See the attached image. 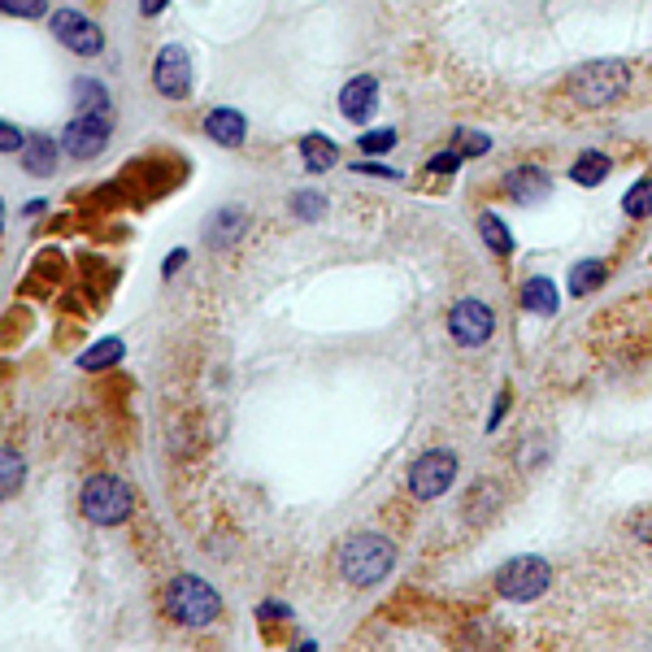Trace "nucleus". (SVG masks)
<instances>
[{
    "instance_id": "obj_32",
    "label": "nucleus",
    "mask_w": 652,
    "mask_h": 652,
    "mask_svg": "<svg viewBox=\"0 0 652 652\" xmlns=\"http://www.w3.org/2000/svg\"><path fill=\"white\" fill-rule=\"evenodd\" d=\"M183 261H188V248H174V253L165 257V266H161V275H165V279H170V275H179V266H183Z\"/></svg>"
},
{
    "instance_id": "obj_18",
    "label": "nucleus",
    "mask_w": 652,
    "mask_h": 652,
    "mask_svg": "<svg viewBox=\"0 0 652 652\" xmlns=\"http://www.w3.org/2000/svg\"><path fill=\"white\" fill-rule=\"evenodd\" d=\"M517 300H522V309L526 313H557V288H553V279L548 275H535V279H526L522 291H517Z\"/></svg>"
},
{
    "instance_id": "obj_7",
    "label": "nucleus",
    "mask_w": 652,
    "mask_h": 652,
    "mask_svg": "<svg viewBox=\"0 0 652 652\" xmlns=\"http://www.w3.org/2000/svg\"><path fill=\"white\" fill-rule=\"evenodd\" d=\"M114 140V114H74L62 131V152L74 161L100 157Z\"/></svg>"
},
{
    "instance_id": "obj_14",
    "label": "nucleus",
    "mask_w": 652,
    "mask_h": 652,
    "mask_svg": "<svg viewBox=\"0 0 652 652\" xmlns=\"http://www.w3.org/2000/svg\"><path fill=\"white\" fill-rule=\"evenodd\" d=\"M57 161H62V140H53V136H26V145H22V170L26 174H35V179H53L57 174Z\"/></svg>"
},
{
    "instance_id": "obj_22",
    "label": "nucleus",
    "mask_w": 652,
    "mask_h": 652,
    "mask_svg": "<svg viewBox=\"0 0 652 652\" xmlns=\"http://www.w3.org/2000/svg\"><path fill=\"white\" fill-rule=\"evenodd\" d=\"M479 235H483V244H488L496 257H509V253H513V231H509L496 214H479Z\"/></svg>"
},
{
    "instance_id": "obj_35",
    "label": "nucleus",
    "mask_w": 652,
    "mask_h": 652,
    "mask_svg": "<svg viewBox=\"0 0 652 652\" xmlns=\"http://www.w3.org/2000/svg\"><path fill=\"white\" fill-rule=\"evenodd\" d=\"M357 170H362V174H383V179H396V170H387V165H370V161H362Z\"/></svg>"
},
{
    "instance_id": "obj_26",
    "label": "nucleus",
    "mask_w": 652,
    "mask_h": 652,
    "mask_svg": "<svg viewBox=\"0 0 652 652\" xmlns=\"http://www.w3.org/2000/svg\"><path fill=\"white\" fill-rule=\"evenodd\" d=\"M457 152H461V157H483V152H488V148H492V140H488V136H483V131H470V127H457Z\"/></svg>"
},
{
    "instance_id": "obj_23",
    "label": "nucleus",
    "mask_w": 652,
    "mask_h": 652,
    "mask_svg": "<svg viewBox=\"0 0 652 652\" xmlns=\"http://www.w3.org/2000/svg\"><path fill=\"white\" fill-rule=\"evenodd\" d=\"M605 279H609V266L605 261H579L570 270V296H587V291L600 288Z\"/></svg>"
},
{
    "instance_id": "obj_17",
    "label": "nucleus",
    "mask_w": 652,
    "mask_h": 652,
    "mask_svg": "<svg viewBox=\"0 0 652 652\" xmlns=\"http://www.w3.org/2000/svg\"><path fill=\"white\" fill-rule=\"evenodd\" d=\"M300 161H304V170L327 174V170L340 161V145H335V140H327V136H318V131H309V136L300 140Z\"/></svg>"
},
{
    "instance_id": "obj_11",
    "label": "nucleus",
    "mask_w": 652,
    "mask_h": 652,
    "mask_svg": "<svg viewBox=\"0 0 652 652\" xmlns=\"http://www.w3.org/2000/svg\"><path fill=\"white\" fill-rule=\"evenodd\" d=\"M374 105H378V78L374 74H357V78H349L340 87V114L349 122H370Z\"/></svg>"
},
{
    "instance_id": "obj_1",
    "label": "nucleus",
    "mask_w": 652,
    "mask_h": 652,
    "mask_svg": "<svg viewBox=\"0 0 652 652\" xmlns=\"http://www.w3.org/2000/svg\"><path fill=\"white\" fill-rule=\"evenodd\" d=\"M396 566V544L387 535H374V531H362L353 535L344 548H340V575L353 582V587H374L392 575Z\"/></svg>"
},
{
    "instance_id": "obj_15",
    "label": "nucleus",
    "mask_w": 652,
    "mask_h": 652,
    "mask_svg": "<svg viewBox=\"0 0 652 652\" xmlns=\"http://www.w3.org/2000/svg\"><path fill=\"white\" fill-rule=\"evenodd\" d=\"M71 105H74V114H114L109 87H105L100 78H74Z\"/></svg>"
},
{
    "instance_id": "obj_6",
    "label": "nucleus",
    "mask_w": 652,
    "mask_h": 652,
    "mask_svg": "<svg viewBox=\"0 0 652 652\" xmlns=\"http://www.w3.org/2000/svg\"><path fill=\"white\" fill-rule=\"evenodd\" d=\"M457 483V452L452 448H431L409 466V496L414 501H439Z\"/></svg>"
},
{
    "instance_id": "obj_34",
    "label": "nucleus",
    "mask_w": 652,
    "mask_h": 652,
    "mask_svg": "<svg viewBox=\"0 0 652 652\" xmlns=\"http://www.w3.org/2000/svg\"><path fill=\"white\" fill-rule=\"evenodd\" d=\"M165 4H170V0H140V13H145V18H157V13H165Z\"/></svg>"
},
{
    "instance_id": "obj_19",
    "label": "nucleus",
    "mask_w": 652,
    "mask_h": 652,
    "mask_svg": "<svg viewBox=\"0 0 652 652\" xmlns=\"http://www.w3.org/2000/svg\"><path fill=\"white\" fill-rule=\"evenodd\" d=\"M22 483H26V457H22L18 448L0 443V505H4L9 496H18Z\"/></svg>"
},
{
    "instance_id": "obj_4",
    "label": "nucleus",
    "mask_w": 652,
    "mask_h": 652,
    "mask_svg": "<svg viewBox=\"0 0 652 652\" xmlns=\"http://www.w3.org/2000/svg\"><path fill=\"white\" fill-rule=\"evenodd\" d=\"M627 83H631V74L618 57H600V62H587L582 71L570 74V96L582 109H605L627 92Z\"/></svg>"
},
{
    "instance_id": "obj_20",
    "label": "nucleus",
    "mask_w": 652,
    "mask_h": 652,
    "mask_svg": "<svg viewBox=\"0 0 652 652\" xmlns=\"http://www.w3.org/2000/svg\"><path fill=\"white\" fill-rule=\"evenodd\" d=\"M609 157L605 152H596V148H587V152H579L575 157V165H570V179L575 183H582V188H600L605 179H609Z\"/></svg>"
},
{
    "instance_id": "obj_36",
    "label": "nucleus",
    "mask_w": 652,
    "mask_h": 652,
    "mask_svg": "<svg viewBox=\"0 0 652 652\" xmlns=\"http://www.w3.org/2000/svg\"><path fill=\"white\" fill-rule=\"evenodd\" d=\"M44 210H49L44 201H31V205H26V217H40V214H44Z\"/></svg>"
},
{
    "instance_id": "obj_25",
    "label": "nucleus",
    "mask_w": 652,
    "mask_h": 652,
    "mask_svg": "<svg viewBox=\"0 0 652 652\" xmlns=\"http://www.w3.org/2000/svg\"><path fill=\"white\" fill-rule=\"evenodd\" d=\"M291 214L304 217V222H318L327 214V196L322 192H291Z\"/></svg>"
},
{
    "instance_id": "obj_8",
    "label": "nucleus",
    "mask_w": 652,
    "mask_h": 652,
    "mask_svg": "<svg viewBox=\"0 0 652 652\" xmlns=\"http://www.w3.org/2000/svg\"><path fill=\"white\" fill-rule=\"evenodd\" d=\"M152 87L165 100H188L192 96V57L183 44H165L152 57Z\"/></svg>"
},
{
    "instance_id": "obj_24",
    "label": "nucleus",
    "mask_w": 652,
    "mask_h": 652,
    "mask_svg": "<svg viewBox=\"0 0 652 652\" xmlns=\"http://www.w3.org/2000/svg\"><path fill=\"white\" fill-rule=\"evenodd\" d=\"M622 214L635 217V222H640V217H652V179H640V183L622 196Z\"/></svg>"
},
{
    "instance_id": "obj_37",
    "label": "nucleus",
    "mask_w": 652,
    "mask_h": 652,
    "mask_svg": "<svg viewBox=\"0 0 652 652\" xmlns=\"http://www.w3.org/2000/svg\"><path fill=\"white\" fill-rule=\"evenodd\" d=\"M0 231H4V201H0Z\"/></svg>"
},
{
    "instance_id": "obj_5",
    "label": "nucleus",
    "mask_w": 652,
    "mask_h": 652,
    "mask_svg": "<svg viewBox=\"0 0 652 652\" xmlns=\"http://www.w3.org/2000/svg\"><path fill=\"white\" fill-rule=\"evenodd\" d=\"M553 582V566L544 557H513L496 570V591L513 600V605H526V600H539Z\"/></svg>"
},
{
    "instance_id": "obj_28",
    "label": "nucleus",
    "mask_w": 652,
    "mask_h": 652,
    "mask_svg": "<svg viewBox=\"0 0 652 652\" xmlns=\"http://www.w3.org/2000/svg\"><path fill=\"white\" fill-rule=\"evenodd\" d=\"M357 145H362V152H370V157H383V152L396 148V131H365Z\"/></svg>"
},
{
    "instance_id": "obj_29",
    "label": "nucleus",
    "mask_w": 652,
    "mask_h": 652,
    "mask_svg": "<svg viewBox=\"0 0 652 652\" xmlns=\"http://www.w3.org/2000/svg\"><path fill=\"white\" fill-rule=\"evenodd\" d=\"M461 161H466V157H461L457 148H443V152H435L431 161H427V170H431V174H457Z\"/></svg>"
},
{
    "instance_id": "obj_31",
    "label": "nucleus",
    "mask_w": 652,
    "mask_h": 652,
    "mask_svg": "<svg viewBox=\"0 0 652 652\" xmlns=\"http://www.w3.org/2000/svg\"><path fill=\"white\" fill-rule=\"evenodd\" d=\"M257 613H261V618H266V622H270V618H275V622H284V618H288L291 609H288V605H284V600H266V605H261V609H257Z\"/></svg>"
},
{
    "instance_id": "obj_2",
    "label": "nucleus",
    "mask_w": 652,
    "mask_h": 652,
    "mask_svg": "<svg viewBox=\"0 0 652 652\" xmlns=\"http://www.w3.org/2000/svg\"><path fill=\"white\" fill-rule=\"evenodd\" d=\"M78 509L96 526H118L136 513V488L122 474H92L78 492Z\"/></svg>"
},
{
    "instance_id": "obj_10",
    "label": "nucleus",
    "mask_w": 652,
    "mask_h": 652,
    "mask_svg": "<svg viewBox=\"0 0 652 652\" xmlns=\"http://www.w3.org/2000/svg\"><path fill=\"white\" fill-rule=\"evenodd\" d=\"M448 331H452V340H457L461 349H479V344L492 340V331H496V313H492L483 300L461 296V300L452 304V313H448Z\"/></svg>"
},
{
    "instance_id": "obj_3",
    "label": "nucleus",
    "mask_w": 652,
    "mask_h": 652,
    "mask_svg": "<svg viewBox=\"0 0 652 652\" xmlns=\"http://www.w3.org/2000/svg\"><path fill=\"white\" fill-rule=\"evenodd\" d=\"M165 613L179 627H214L217 613H222V596L196 575H179L165 587Z\"/></svg>"
},
{
    "instance_id": "obj_27",
    "label": "nucleus",
    "mask_w": 652,
    "mask_h": 652,
    "mask_svg": "<svg viewBox=\"0 0 652 652\" xmlns=\"http://www.w3.org/2000/svg\"><path fill=\"white\" fill-rule=\"evenodd\" d=\"M0 13H9V18H44L49 0H0Z\"/></svg>"
},
{
    "instance_id": "obj_21",
    "label": "nucleus",
    "mask_w": 652,
    "mask_h": 652,
    "mask_svg": "<svg viewBox=\"0 0 652 652\" xmlns=\"http://www.w3.org/2000/svg\"><path fill=\"white\" fill-rule=\"evenodd\" d=\"M127 357V344L118 340V335H109V340H100V344H92L83 357H78V370H87V374H96V370H109V365H118Z\"/></svg>"
},
{
    "instance_id": "obj_12",
    "label": "nucleus",
    "mask_w": 652,
    "mask_h": 652,
    "mask_svg": "<svg viewBox=\"0 0 652 652\" xmlns=\"http://www.w3.org/2000/svg\"><path fill=\"white\" fill-rule=\"evenodd\" d=\"M505 188L517 205H539V201L553 192V174H548L544 165H517L505 179Z\"/></svg>"
},
{
    "instance_id": "obj_9",
    "label": "nucleus",
    "mask_w": 652,
    "mask_h": 652,
    "mask_svg": "<svg viewBox=\"0 0 652 652\" xmlns=\"http://www.w3.org/2000/svg\"><path fill=\"white\" fill-rule=\"evenodd\" d=\"M49 26H53V35L71 49L74 57H96V53L105 49V31H100V22L87 18L83 9H57V13L49 18Z\"/></svg>"
},
{
    "instance_id": "obj_16",
    "label": "nucleus",
    "mask_w": 652,
    "mask_h": 652,
    "mask_svg": "<svg viewBox=\"0 0 652 652\" xmlns=\"http://www.w3.org/2000/svg\"><path fill=\"white\" fill-rule=\"evenodd\" d=\"M244 226H248V210H235V205H226V210H217L210 217V248H231L239 235H244Z\"/></svg>"
},
{
    "instance_id": "obj_33",
    "label": "nucleus",
    "mask_w": 652,
    "mask_h": 652,
    "mask_svg": "<svg viewBox=\"0 0 652 652\" xmlns=\"http://www.w3.org/2000/svg\"><path fill=\"white\" fill-rule=\"evenodd\" d=\"M505 409H509V392H501V396H496V409H492V418H488V431H496V427H501Z\"/></svg>"
},
{
    "instance_id": "obj_13",
    "label": "nucleus",
    "mask_w": 652,
    "mask_h": 652,
    "mask_svg": "<svg viewBox=\"0 0 652 652\" xmlns=\"http://www.w3.org/2000/svg\"><path fill=\"white\" fill-rule=\"evenodd\" d=\"M205 136H210L217 148H244V140H248V118H244L239 109H231V105L210 109V114H205Z\"/></svg>"
},
{
    "instance_id": "obj_30",
    "label": "nucleus",
    "mask_w": 652,
    "mask_h": 652,
    "mask_svg": "<svg viewBox=\"0 0 652 652\" xmlns=\"http://www.w3.org/2000/svg\"><path fill=\"white\" fill-rule=\"evenodd\" d=\"M22 145H26L22 127H13L9 118H0V152H22Z\"/></svg>"
}]
</instances>
